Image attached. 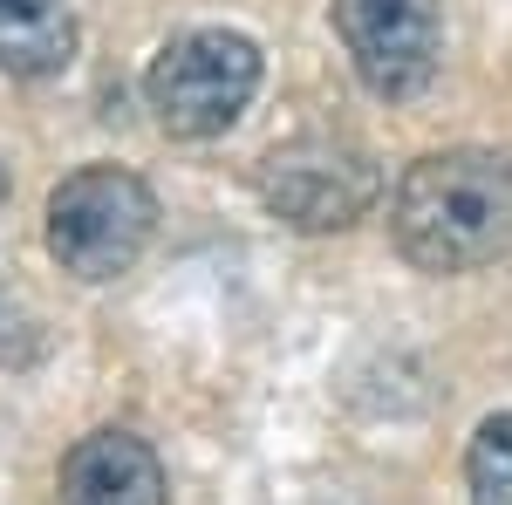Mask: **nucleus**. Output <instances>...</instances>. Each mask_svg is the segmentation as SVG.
Listing matches in <instances>:
<instances>
[{"label": "nucleus", "instance_id": "20e7f679", "mask_svg": "<svg viewBox=\"0 0 512 505\" xmlns=\"http://www.w3.org/2000/svg\"><path fill=\"white\" fill-rule=\"evenodd\" d=\"M383 192L376 157L349 137H287L260 157V198L294 233H342Z\"/></svg>", "mask_w": 512, "mask_h": 505}, {"label": "nucleus", "instance_id": "f03ea898", "mask_svg": "<svg viewBox=\"0 0 512 505\" xmlns=\"http://www.w3.org/2000/svg\"><path fill=\"white\" fill-rule=\"evenodd\" d=\"M158 233V198L123 164H82L48 198V253L76 280H117Z\"/></svg>", "mask_w": 512, "mask_h": 505}, {"label": "nucleus", "instance_id": "7ed1b4c3", "mask_svg": "<svg viewBox=\"0 0 512 505\" xmlns=\"http://www.w3.org/2000/svg\"><path fill=\"white\" fill-rule=\"evenodd\" d=\"M253 89H260V48L233 28H192V35L164 41L151 76H144L158 130L185 137V144L233 130L239 110L253 103Z\"/></svg>", "mask_w": 512, "mask_h": 505}, {"label": "nucleus", "instance_id": "f257e3e1", "mask_svg": "<svg viewBox=\"0 0 512 505\" xmlns=\"http://www.w3.org/2000/svg\"><path fill=\"white\" fill-rule=\"evenodd\" d=\"M396 253L424 273H472L512 253V151H431L390 198Z\"/></svg>", "mask_w": 512, "mask_h": 505}, {"label": "nucleus", "instance_id": "0eeeda50", "mask_svg": "<svg viewBox=\"0 0 512 505\" xmlns=\"http://www.w3.org/2000/svg\"><path fill=\"white\" fill-rule=\"evenodd\" d=\"M76 55L69 0H0V69L7 76H62Z\"/></svg>", "mask_w": 512, "mask_h": 505}, {"label": "nucleus", "instance_id": "6e6552de", "mask_svg": "<svg viewBox=\"0 0 512 505\" xmlns=\"http://www.w3.org/2000/svg\"><path fill=\"white\" fill-rule=\"evenodd\" d=\"M465 485H472V505H512V410L478 424L465 451Z\"/></svg>", "mask_w": 512, "mask_h": 505}, {"label": "nucleus", "instance_id": "423d86ee", "mask_svg": "<svg viewBox=\"0 0 512 505\" xmlns=\"http://www.w3.org/2000/svg\"><path fill=\"white\" fill-rule=\"evenodd\" d=\"M62 505H171V485L137 430H89L62 458Z\"/></svg>", "mask_w": 512, "mask_h": 505}, {"label": "nucleus", "instance_id": "9d476101", "mask_svg": "<svg viewBox=\"0 0 512 505\" xmlns=\"http://www.w3.org/2000/svg\"><path fill=\"white\" fill-rule=\"evenodd\" d=\"M0 205H7V164H0Z\"/></svg>", "mask_w": 512, "mask_h": 505}, {"label": "nucleus", "instance_id": "1a4fd4ad", "mask_svg": "<svg viewBox=\"0 0 512 505\" xmlns=\"http://www.w3.org/2000/svg\"><path fill=\"white\" fill-rule=\"evenodd\" d=\"M41 355V321L35 308L0 280V369H21V362H35Z\"/></svg>", "mask_w": 512, "mask_h": 505}, {"label": "nucleus", "instance_id": "39448f33", "mask_svg": "<svg viewBox=\"0 0 512 505\" xmlns=\"http://www.w3.org/2000/svg\"><path fill=\"white\" fill-rule=\"evenodd\" d=\"M335 35L349 48L355 76L376 96H417L431 89L444 55V14L437 0H335Z\"/></svg>", "mask_w": 512, "mask_h": 505}]
</instances>
